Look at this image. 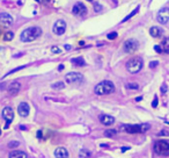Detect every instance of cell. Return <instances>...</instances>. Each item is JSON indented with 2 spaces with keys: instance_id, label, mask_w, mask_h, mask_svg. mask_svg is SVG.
Masks as SVG:
<instances>
[{
  "instance_id": "cell-1",
  "label": "cell",
  "mask_w": 169,
  "mask_h": 158,
  "mask_svg": "<svg viewBox=\"0 0 169 158\" xmlns=\"http://www.w3.org/2000/svg\"><path fill=\"white\" fill-rule=\"evenodd\" d=\"M41 35H42V28L38 27V26H34V27L26 28L21 33L20 38H21L22 42H33L37 37H39Z\"/></svg>"
},
{
  "instance_id": "cell-2",
  "label": "cell",
  "mask_w": 169,
  "mask_h": 158,
  "mask_svg": "<svg viewBox=\"0 0 169 158\" xmlns=\"http://www.w3.org/2000/svg\"><path fill=\"white\" fill-rule=\"evenodd\" d=\"M115 91V85L110 81V80H103L101 82H98L95 88L94 92L97 95H105V94H110Z\"/></svg>"
},
{
  "instance_id": "cell-3",
  "label": "cell",
  "mask_w": 169,
  "mask_h": 158,
  "mask_svg": "<svg viewBox=\"0 0 169 158\" xmlns=\"http://www.w3.org/2000/svg\"><path fill=\"white\" fill-rule=\"evenodd\" d=\"M123 129L129 134H139V133H146L151 129V126L148 123L143 124H124Z\"/></svg>"
},
{
  "instance_id": "cell-4",
  "label": "cell",
  "mask_w": 169,
  "mask_h": 158,
  "mask_svg": "<svg viewBox=\"0 0 169 158\" xmlns=\"http://www.w3.org/2000/svg\"><path fill=\"white\" fill-rule=\"evenodd\" d=\"M143 59L140 57H133L126 63V70L130 73H138L143 69Z\"/></svg>"
},
{
  "instance_id": "cell-5",
  "label": "cell",
  "mask_w": 169,
  "mask_h": 158,
  "mask_svg": "<svg viewBox=\"0 0 169 158\" xmlns=\"http://www.w3.org/2000/svg\"><path fill=\"white\" fill-rule=\"evenodd\" d=\"M154 151L159 156H169V142L167 141H158L154 144Z\"/></svg>"
},
{
  "instance_id": "cell-6",
  "label": "cell",
  "mask_w": 169,
  "mask_h": 158,
  "mask_svg": "<svg viewBox=\"0 0 169 158\" xmlns=\"http://www.w3.org/2000/svg\"><path fill=\"white\" fill-rule=\"evenodd\" d=\"M138 41L137 40H134V38H129V40H126L125 42H124V44H123V50H124V52H126V54H132V52H134L137 49H138Z\"/></svg>"
},
{
  "instance_id": "cell-7",
  "label": "cell",
  "mask_w": 169,
  "mask_h": 158,
  "mask_svg": "<svg viewBox=\"0 0 169 158\" xmlns=\"http://www.w3.org/2000/svg\"><path fill=\"white\" fill-rule=\"evenodd\" d=\"M65 79L69 84H80L84 81V76L79 72H70L66 75Z\"/></svg>"
},
{
  "instance_id": "cell-8",
  "label": "cell",
  "mask_w": 169,
  "mask_h": 158,
  "mask_svg": "<svg viewBox=\"0 0 169 158\" xmlns=\"http://www.w3.org/2000/svg\"><path fill=\"white\" fill-rule=\"evenodd\" d=\"M2 117L6 120L5 129H8L10 122H12L13 119H14V110H13L10 107H5V108L2 109Z\"/></svg>"
},
{
  "instance_id": "cell-9",
  "label": "cell",
  "mask_w": 169,
  "mask_h": 158,
  "mask_svg": "<svg viewBox=\"0 0 169 158\" xmlns=\"http://www.w3.org/2000/svg\"><path fill=\"white\" fill-rule=\"evenodd\" d=\"M14 22V19L10 14L8 13H1L0 14V26L3 27V28H8L13 24Z\"/></svg>"
},
{
  "instance_id": "cell-10",
  "label": "cell",
  "mask_w": 169,
  "mask_h": 158,
  "mask_svg": "<svg viewBox=\"0 0 169 158\" xmlns=\"http://www.w3.org/2000/svg\"><path fill=\"white\" fill-rule=\"evenodd\" d=\"M52 30L56 35H63L66 31V22L64 20H57L53 24Z\"/></svg>"
},
{
  "instance_id": "cell-11",
  "label": "cell",
  "mask_w": 169,
  "mask_h": 158,
  "mask_svg": "<svg viewBox=\"0 0 169 158\" xmlns=\"http://www.w3.org/2000/svg\"><path fill=\"white\" fill-rule=\"evenodd\" d=\"M157 20L159 21V23L165 24L169 21V8L168 7H163L162 9L159 10L158 15H157Z\"/></svg>"
},
{
  "instance_id": "cell-12",
  "label": "cell",
  "mask_w": 169,
  "mask_h": 158,
  "mask_svg": "<svg viewBox=\"0 0 169 158\" xmlns=\"http://www.w3.org/2000/svg\"><path fill=\"white\" fill-rule=\"evenodd\" d=\"M72 13L75 16H84L87 14V7L82 2H77L72 8Z\"/></svg>"
},
{
  "instance_id": "cell-13",
  "label": "cell",
  "mask_w": 169,
  "mask_h": 158,
  "mask_svg": "<svg viewBox=\"0 0 169 158\" xmlns=\"http://www.w3.org/2000/svg\"><path fill=\"white\" fill-rule=\"evenodd\" d=\"M29 110H30V108L27 102H21L17 106V112H19L20 116H22V117H27L29 115Z\"/></svg>"
},
{
  "instance_id": "cell-14",
  "label": "cell",
  "mask_w": 169,
  "mask_h": 158,
  "mask_svg": "<svg viewBox=\"0 0 169 158\" xmlns=\"http://www.w3.org/2000/svg\"><path fill=\"white\" fill-rule=\"evenodd\" d=\"M20 89H21V85H20V82H17V81H13V82L8 86V93H9L10 95H16V94L20 92Z\"/></svg>"
},
{
  "instance_id": "cell-15",
  "label": "cell",
  "mask_w": 169,
  "mask_h": 158,
  "mask_svg": "<svg viewBox=\"0 0 169 158\" xmlns=\"http://www.w3.org/2000/svg\"><path fill=\"white\" fill-rule=\"evenodd\" d=\"M100 121H101V123L104 124V126H111V124H114V122H115V117L111 116V115L103 114V115H100Z\"/></svg>"
},
{
  "instance_id": "cell-16",
  "label": "cell",
  "mask_w": 169,
  "mask_h": 158,
  "mask_svg": "<svg viewBox=\"0 0 169 158\" xmlns=\"http://www.w3.org/2000/svg\"><path fill=\"white\" fill-rule=\"evenodd\" d=\"M55 156L56 158H69V152L65 148H57L55 150Z\"/></svg>"
},
{
  "instance_id": "cell-17",
  "label": "cell",
  "mask_w": 169,
  "mask_h": 158,
  "mask_svg": "<svg viewBox=\"0 0 169 158\" xmlns=\"http://www.w3.org/2000/svg\"><path fill=\"white\" fill-rule=\"evenodd\" d=\"M150 34L153 36V37H160L162 34H163V30L159 27H152L150 29Z\"/></svg>"
},
{
  "instance_id": "cell-18",
  "label": "cell",
  "mask_w": 169,
  "mask_h": 158,
  "mask_svg": "<svg viewBox=\"0 0 169 158\" xmlns=\"http://www.w3.org/2000/svg\"><path fill=\"white\" fill-rule=\"evenodd\" d=\"M8 158H28V156L23 151H12Z\"/></svg>"
},
{
  "instance_id": "cell-19",
  "label": "cell",
  "mask_w": 169,
  "mask_h": 158,
  "mask_svg": "<svg viewBox=\"0 0 169 158\" xmlns=\"http://www.w3.org/2000/svg\"><path fill=\"white\" fill-rule=\"evenodd\" d=\"M72 63L75 65V66H84L86 65V62L82 57H77V58H73L72 59Z\"/></svg>"
},
{
  "instance_id": "cell-20",
  "label": "cell",
  "mask_w": 169,
  "mask_h": 158,
  "mask_svg": "<svg viewBox=\"0 0 169 158\" xmlns=\"http://www.w3.org/2000/svg\"><path fill=\"white\" fill-rule=\"evenodd\" d=\"M161 48H162V52L169 54V37L165 38L161 43Z\"/></svg>"
},
{
  "instance_id": "cell-21",
  "label": "cell",
  "mask_w": 169,
  "mask_h": 158,
  "mask_svg": "<svg viewBox=\"0 0 169 158\" xmlns=\"http://www.w3.org/2000/svg\"><path fill=\"white\" fill-rule=\"evenodd\" d=\"M139 8H140V6H138V7H136V8H134V10H132V12H131V13H130V14H129V15H127L126 17H124V19L122 20V22H125V21H127V20H130V19H131V17H132L133 15H136V14H137V13L139 12Z\"/></svg>"
},
{
  "instance_id": "cell-22",
  "label": "cell",
  "mask_w": 169,
  "mask_h": 158,
  "mask_svg": "<svg viewBox=\"0 0 169 158\" xmlns=\"http://www.w3.org/2000/svg\"><path fill=\"white\" fill-rule=\"evenodd\" d=\"M64 87H65V84L63 81H57V82L52 84V88H55V89H63Z\"/></svg>"
},
{
  "instance_id": "cell-23",
  "label": "cell",
  "mask_w": 169,
  "mask_h": 158,
  "mask_svg": "<svg viewBox=\"0 0 169 158\" xmlns=\"http://www.w3.org/2000/svg\"><path fill=\"white\" fill-rule=\"evenodd\" d=\"M13 38H14V33H12V31H7L3 35V41H12Z\"/></svg>"
},
{
  "instance_id": "cell-24",
  "label": "cell",
  "mask_w": 169,
  "mask_h": 158,
  "mask_svg": "<svg viewBox=\"0 0 169 158\" xmlns=\"http://www.w3.org/2000/svg\"><path fill=\"white\" fill-rule=\"evenodd\" d=\"M79 156L81 158H89L91 156V154H90V151H88V150H81L80 154H79Z\"/></svg>"
},
{
  "instance_id": "cell-25",
  "label": "cell",
  "mask_w": 169,
  "mask_h": 158,
  "mask_svg": "<svg viewBox=\"0 0 169 158\" xmlns=\"http://www.w3.org/2000/svg\"><path fill=\"white\" fill-rule=\"evenodd\" d=\"M116 134H117V131H116L115 129H108V130H105V131H104V135H105V136H108V137L115 136Z\"/></svg>"
},
{
  "instance_id": "cell-26",
  "label": "cell",
  "mask_w": 169,
  "mask_h": 158,
  "mask_svg": "<svg viewBox=\"0 0 169 158\" xmlns=\"http://www.w3.org/2000/svg\"><path fill=\"white\" fill-rule=\"evenodd\" d=\"M126 88H129V89H138L139 88V85L136 84V82H130V84L126 85Z\"/></svg>"
},
{
  "instance_id": "cell-27",
  "label": "cell",
  "mask_w": 169,
  "mask_h": 158,
  "mask_svg": "<svg viewBox=\"0 0 169 158\" xmlns=\"http://www.w3.org/2000/svg\"><path fill=\"white\" fill-rule=\"evenodd\" d=\"M102 6H101V3H98V2H94V10L95 12H101L102 10Z\"/></svg>"
},
{
  "instance_id": "cell-28",
  "label": "cell",
  "mask_w": 169,
  "mask_h": 158,
  "mask_svg": "<svg viewBox=\"0 0 169 158\" xmlns=\"http://www.w3.org/2000/svg\"><path fill=\"white\" fill-rule=\"evenodd\" d=\"M20 145V142H17V141H12V142H9V144H8V147L9 148H17Z\"/></svg>"
},
{
  "instance_id": "cell-29",
  "label": "cell",
  "mask_w": 169,
  "mask_h": 158,
  "mask_svg": "<svg viewBox=\"0 0 169 158\" xmlns=\"http://www.w3.org/2000/svg\"><path fill=\"white\" fill-rule=\"evenodd\" d=\"M117 36H118V34H117L116 31H114V33H109L107 37H108L109 40H115V38H117Z\"/></svg>"
},
{
  "instance_id": "cell-30",
  "label": "cell",
  "mask_w": 169,
  "mask_h": 158,
  "mask_svg": "<svg viewBox=\"0 0 169 158\" xmlns=\"http://www.w3.org/2000/svg\"><path fill=\"white\" fill-rule=\"evenodd\" d=\"M26 68V65H22V66H19V68H16V69H14V70H12V71H9L6 76H8V75H12V73H14V72H16V71H19V70H22V69H24Z\"/></svg>"
},
{
  "instance_id": "cell-31",
  "label": "cell",
  "mask_w": 169,
  "mask_h": 158,
  "mask_svg": "<svg viewBox=\"0 0 169 158\" xmlns=\"http://www.w3.org/2000/svg\"><path fill=\"white\" fill-rule=\"evenodd\" d=\"M158 65H159V62H158V61H153V62L150 63V68H151V69H154V68H157Z\"/></svg>"
},
{
  "instance_id": "cell-32",
  "label": "cell",
  "mask_w": 169,
  "mask_h": 158,
  "mask_svg": "<svg viewBox=\"0 0 169 158\" xmlns=\"http://www.w3.org/2000/svg\"><path fill=\"white\" fill-rule=\"evenodd\" d=\"M51 50H52L53 54H60V49H59L58 47H52Z\"/></svg>"
},
{
  "instance_id": "cell-33",
  "label": "cell",
  "mask_w": 169,
  "mask_h": 158,
  "mask_svg": "<svg viewBox=\"0 0 169 158\" xmlns=\"http://www.w3.org/2000/svg\"><path fill=\"white\" fill-rule=\"evenodd\" d=\"M154 50H155L157 52H159V54L162 52V48H161V45H155V47H154Z\"/></svg>"
},
{
  "instance_id": "cell-34",
  "label": "cell",
  "mask_w": 169,
  "mask_h": 158,
  "mask_svg": "<svg viewBox=\"0 0 169 158\" xmlns=\"http://www.w3.org/2000/svg\"><path fill=\"white\" fill-rule=\"evenodd\" d=\"M169 133L168 131H166V130H162V131H160L159 133V136H168Z\"/></svg>"
},
{
  "instance_id": "cell-35",
  "label": "cell",
  "mask_w": 169,
  "mask_h": 158,
  "mask_svg": "<svg viewBox=\"0 0 169 158\" xmlns=\"http://www.w3.org/2000/svg\"><path fill=\"white\" fill-rule=\"evenodd\" d=\"M152 106H153L154 108H155V107L158 106V98H157V96L154 98V100H153V102H152Z\"/></svg>"
},
{
  "instance_id": "cell-36",
  "label": "cell",
  "mask_w": 169,
  "mask_h": 158,
  "mask_svg": "<svg viewBox=\"0 0 169 158\" xmlns=\"http://www.w3.org/2000/svg\"><path fill=\"white\" fill-rule=\"evenodd\" d=\"M166 91H167V87H166V85H163V86L161 87V92H162V93H166Z\"/></svg>"
},
{
  "instance_id": "cell-37",
  "label": "cell",
  "mask_w": 169,
  "mask_h": 158,
  "mask_svg": "<svg viewBox=\"0 0 169 158\" xmlns=\"http://www.w3.org/2000/svg\"><path fill=\"white\" fill-rule=\"evenodd\" d=\"M37 137L38 138H42V130H38L37 131Z\"/></svg>"
},
{
  "instance_id": "cell-38",
  "label": "cell",
  "mask_w": 169,
  "mask_h": 158,
  "mask_svg": "<svg viewBox=\"0 0 169 158\" xmlns=\"http://www.w3.org/2000/svg\"><path fill=\"white\" fill-rule=\"evenodd\" d=\"M140 100H143V96H138V98H136V101H140Z\"/></svg>"
},
{
  "instance_id": "cell-39",
  "label": "cell",
  "mask_w": 169,
  "mask_h": 158,
  "mask_svg": "<svg viewBox=\"0 0 169 158\" xmlns=\"http://www.w3.org/2000/svg\"><path fill=\"white\" fill-rule=\"evenodd\" d=\"M65 49H66V50H70V49H71V45H66V44H65Z\"/></svg>"
},
{
  "instance_id": "cell-40",
  "label": "cell",
  "mask_w": 169,
  "mask_h": 158,
  "mask_svg": "<svg viewBox=\"0 0 169 158\" xmlns=\"http://www.w3.org/2000/svg\"><path fill=\"white\" fill-rule=\"evenodd\" d=\"M41 1H42V2H44V3H48V2H50L51 0H41Z\"/></svg>"
},
{
  "instance_id": "cell-41",
  "label": "cell",
  "mask_w": 169,
  "mask_h": 158,
  "mask_svg": "<svg viewBox=\"0 0 169 158\" xmlns=\"http://www.w3.org/2000/svg\"><path fill=\"white\" fill-rule=\"evenodd\" d=\"M58 69H59V71H62V70L64 69V65H59V68H58Z\"/></svg>"
},
{
  "instance_id": "cell-42",
  "label": "cell",
  "mask_w": 169,
  "mask_h": 158,
  "mask_svg": "<svg viewBox=\"0 0 169 158\" xmlns=\"http://www.w3.org/2000/svg\"><path fill=\"white\" fill-rule=\"evenodd\" d=\"M35 1H37V2H39V1H41V0H35Z\"/></svg>"
},
{
  "instance_id": "cell-43",
  "label": "cell",
  "mask_w": 169,
  "mask_h": 158,
  "mask_svg": "<svg viewBox=\"0 0 169 158\" xmlns=\"http://www.w3.org/2000/svg\"><path fill=\"white\" fill-rule=\"evenodd\" d=\"M0 135H1V128H0Z\"/></svg>"
},
{
  "instance_id": "cell-44",
  "label": "cell",
  "mask_w": 169,
  "mask_h": 158,
  "mask_svg": "<svg viewBox=\"0 0 169 158\" xmlns=\"http://www.w3.org/2000/svg\"><path fill=\"white\" fill-rule=\"evenodd\" d=\"M87 1H93V0H87Z\"/></svg>"
}]
</instances>
